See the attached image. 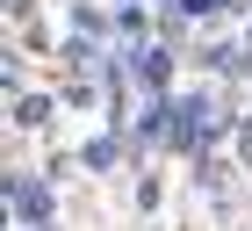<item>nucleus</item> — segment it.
Listing matches in <instances>:
<instances>
[{
  "label": "nucleus",
  "instance_id": "f257e3e1",
  "mask_svg": "<svg viewBox=\"0 0 252 231\" xmlns=\"http://www.w3.org/2000/svg\"><path fill=\"white\" fill-rule=\"evenodd\" d=\"M216 130H231V116H216L209 94H180V101H173V152L202 159V145H209Z\"/></svg>",
  "mask_w": 252,
  "mask_h": 231
},
{
  "label": "nucleus",
  "instance_id": "f03ea898",
  "mask_svg": "<svg viewBox=\"0 0 252 231\" xmlns=\"http://www.w3.org/2000/svg\"><path fill=\"white\" fill-rule=\"evenodd\" d=\"M130 79L144 94H166V87H173V43L158 37V43H144V51H130Z\"/></svg>",
  "mask_w": 252,
  "mask_h": 231
},
{
  "label": "nucleus",
  "instance_id": "7ed1b4c3",
  "mask_svg": "<svg viewBox=\"0 0 252 231\" xmlns=\"http://www.w3.org/2000/svg\"><path fill=\"white\" fill-rule=\"evenodd\" d=\"M7 210L22 217V231L51 224V188H43V181H29V173H15V181H7Z\"/></svg>",
  "mask_w": 252,
  "mask_h": 231
},
{
  "label": "nucleus",
  "instance_id": "20e7f679",
  "mask_svg": "<svg viewBox=\"0 0 252 231\" xmlns=\"http://www.w3.org/2000/svg\"><path fill=\"white\" fill-rule=\"evenodd\" d=\"M130 137H137V145H173V101H166V94H152L144 109H137Z\"/></svg>",
  "mask_w": 252,
  "mask_h": 231
},
{
  "label": "nucleus",
  "instance_id": "39448f33",
  "mask_svg": "<svg viewBox=\"0 0 252 231\" xmlns=\"http://www.w3.org/2000/svg\"><path fill=\"white\" fill-rule=\"evenodd\" d=\"M79 159H87L94 173H108V166L123 159V137H116V130H108V137H87V145H79Z\"/></svg>",
  "mask_w": 252,
  "mask_h": 231
},
{
  "label": "nucleus",
  "instance_id": "423d86ee",
  "mask_svg": "<svg viewBox=\"0 0 252 231\" xmlns=\"http://www.w3.org/2000/svg\"><path fill=\"white\" fill-rule=\"evenodd\" d=\"M65 65H72V73H101V51H94V37H65Z\"/></svg>",
  "mask_w": 252,
  "mask_h": 231
},
{
  "label": "nucleus",
  "instance_id": "0eeeda50",
  "mask_svg": "<svg viewBox=\"0 0 252 231\" xmlns=\"http://www.w3.org/2000/svg\"><path fill=\"white\" fill-rule=\"evenodd\" d=\"M15 123L22 130H43V123H51V94H22L15 101Z\"/></svg>",
  "mask_w": 252,
  "mask_h": 231
},
{
  "label": "nucleus",
  "instance_id": "6e6552de",
  "mask_svg": "<svg viewBox=\"0 0 252 231\" xmlns=\"http://www.w3.org/2000/svg\"><path fill=\"white\" fill-rule=\"evenodd\" d=\"M188 22H202V15H223V7H245V0H173Z\"/></svg>",
  "mask_w": 252,
  "mask_h": 231
},
{
  "label": "nucleus",
  "instance_id": "1a4fd4ad",
  "mask_svg": "<svg viewBox=\"0 0 252 231\" xmlns=\"http://www.w3.org/2000/svg\"><path fill=\"white\" fill-rule=\"evenodd\" d=\"M116 37H144V7H137V0L116 7Z\"/></svg>",
  "mask_w": 252,
  "mask_h": 231
},
{
  "label": "nucleus",
  "instance_id": "9d476101",
  "mask_svg": "<svg viewBox=\"0 0 252 231\" xmlns=\"http://www.w3.org/2000/svg\"><path fill=\"white\" fill-rule=\"evenodd\" d=\"M72 29H79V37H101V29H108V15H101V7H72Z\"/></svg>",
  "mask_w": 252,
  "mask_h": 231
},
{
  "label": "nucleus",
  "instance_id": "9b49d317",
  "mask_svg": "<svg viewBox=\"0 0 252 231\" xmlns=\"http://www.w3.org/2000/svg\"><path fill=\"white\" fill-rule=\"evenodd\" d=\"M29 7H36V0H7V15H15V22H29Z\"/></svg>",
  "mask_w": 252,
  "mask_h": 231
},
{
  "label": "nucleus",
  "instance_id": "f8f14e48",
  "mask_svg": "<svg viewBox=\"0 0 252 231\" xmlns=\"http://www.w3.org/2000/svg\"><path fill=\"white\" fill-rule=\"evenodd\" d=\"M245 51H252V22H245Z\"/></svg>",
  "mask_w": 252,
  "mask_h": 231
},
{
  "label": "nucleus",
  "instance_id": "ddd939ff",
  "mask_svg": "<svg viewBox=\"0 0 252 231\" xmlns=\"http://www.w3.org/2000/svg\"><path fill=\"white\" fill-rule=\"evenodd\" d=\"M166 7H173V0H166Z\"/></svg>",
  "mask_w": 252,
  "mask_h": 231
}]
</instances>
